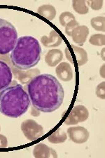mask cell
Here are the masks:
<instances>
[{
	"label": "cell",
	"mask_w": 105,
	"mask_h": 158,
	"mask_svg": "<svg viewBox=\"0 0 105 158\" xmlns=\"http://www.w3.org/2000/svg\"><path fill=\"white\" fill-rule=\"evenodd\" d=\"M89 35V29L86 25H79L73 30L71 37L76 44L83 45Z\"/></svg>",
	"instance_id": "obj_13"
},
{
	"label": "cell",
	"mask_w": 105,
	"mask_h": 158,
	"mask_svg": "<svg viewBox=\"0 0 105 158\" xmlns=\"http://www.w3.org/2000/svg\"><path fill=\"white\" fill-rule=\"evenodd\" d=\"M38 74H40V71L38 69H34V70H30L27 72H22L18 74V79L19 80L22 82L23 84H25L27 82V81L32 80V78H34Z\"/></svg>",
	"instance_id": "obj_19"
},
{
	"label": "cell",
	"mask_w": 105,
	"mask_h": 158,
	"mask_svg": "<svg viewBox=\"0 0 105 158\" xmlns=\"http://www.w3.org/2000/svg\"><path fill=\"white\" fill-rule=\"evenodd\" d=\"M72 6L74 11L81 15L87 14L89 11V7L86 1L83 0H74L72 2Z\"/></svg>",
	"instance_id": "obj_17"
},
{
	"label": "cell",
	"mask_w": 105,
	"mask_h": 158,
	"mask_svg": "<svg viewBox=\"0 0 105 158\" xmlns=\"http://www.w3.org/2000/svg\"><path fill=\"white\" fill-rule=\"evenodd\" d=\"M33 155L36 158H57L58 154L55 150L43 143L36 145L33 150Z\"/></svg>",
	"instance_id": "obj_10"
},
{
	"label": "cell",
	"mask_w": 105,
	"mask_h": 158,
	"mask_svg": "<svg viewBox=\"0 0 105 158\" xmlns=\"http://www.w3.org/2000/svg\"><path fill=\"white\" fill-rule=\"evenodd\" d=\"M89 117L88 110L86 107L82 105L74 106L71 109L70 114L67 117L64 124L66 125H74L79 122L86 121Z\"/></svg>",
	"instance_id": "obj_6"
},
{
	"label": "cell",
	"mask_w": 105,
	"mask_h": 158,
	"mask_svg": "<svg viewBox=\"0 0 105 158\" xmlns=\"http://www.w3.org/2000/svg\"><path fill=\"white\" fill-rule=\"evenodd\" d=\"M18 41L16 29L11 23L0 19V54L11 52Z\"/></svg>",
	"instance_id": "obj_4"
},
{
	"label": "cell",
	"mask_w": 105,
	"mask_h": 158,
	"mask_svg": "<svg viewBox=\"0 0 105 158\" xmlns=\"http://www.w3.org/2000/svg\"><path fill=\"white\" fill-rule=\"evenodd\" d=\"M71 48L72 51H70L69 47H67L65 48V56H74L75 57H74L71 60V63L74 64V63H76L78 66H82L85 65L86 63L88 62V53H87L86 51L83 49L81 47H79L77 46L71 45Z\"/></svg>",
	"instance_id": "obj_7"
},
{
	"label": "cell",
	"mask_w": 105,
	"mask_h": 158,
	"mask_svg": "<svg viewBox=\"0 0 105 158\" xmlns=\"http://www.w3.org/2000/svg\"><path fill=\"white\" fill-rule=\"evenodd\" d=\"M72 20H76L75 16L70 12L65 11L62 13L59 16V21L60 25L63 27H65L66 25Z\"/></svg>",
	"instance_id": "obj_21"
},
{
	"label": "cell",
	"mask_w": 105,
	"mask_h": 158,
	"mask_svg": "<svg viewBox=\"0 0 105 158\" xmlns=\"http://www.w3.org/2000/svg\"><path fill=\"white\" fill-rule=\"evenodd\" d=\"M90 44L97 47H102L105 44V35L102 34H94L90 37Z\"/></svg>",
	"instance_id": "obj_20"
},
{
	"label": "cell",
	"mask_w": 105,
	"mask_h": 158,
	"mask_svg": "<svg viewBox=\"0 0 105 158\" xmlns=\"http://www.w3.org/2000/svg\"><path fill=\"white\" fill-rule=\"evenodd\" d=\"M67 135L71 141L81 144L88 141L90 136L89 131L83 127H71L67 129Z\"/></svg>",
	"instance_id": "obj_8"
},
{
	"label": "cell",
	"mask_w": 105,
	"mask_h": 158,
	"mask_svg": "<svg viewBox=\"0 0 105 158\" xmlns=\"http://www.w3.org/2000/svg\"><path fill=\"white\" fill-rule=\"evenodd\" d=\"M96 95L97 97L101 99L105 98V82L102 81V83L97 85L96 89Z\"/></svg>",
	"instance_id": "obj_24"
},
{
	"label": "cell",
	"mask_w": 105,
	"mask_h": 158,
	"mask_svg": "<svg viewBox=\"0 0 105 158\" xmlns=\"http://www.w3.org/2000/svg\"><path fill=\"white\" fill-rule=\"evenodd\" d=\"M87 5L88 6H91V8L94 11H98L102 8V4L103 1L97 0V1H86Z\"/></svg>",
	"instance_id": "obj_23"
},
{
	"label": "cell",
	"mask_w": 105,
	"mask_h": 158,
	"mask_svg": "<svg viewBox=\"0 0 105 158\" xmlns=\"http://www.w3.org/2000/svg\"><path fill=\"white\" fill-rule=\"evenodd\" d=\"M13 73L6 63L0 60V91L9 87L12 81Z\"/></svg>",
	"instance_id": "obj_9"
},
{
	"label": "cell",
	"mask_w": 105,
	"mask_h": 158,
	"mask_svg": "<svg viewBox=\"0 0 105 158\" xmlns=\"http://www.w3.org/2000/svg\"><path fill=\"white\" fill-rule=\"evenodd\" d=\"M0 131H1V127H0Z\"/></svg>",
	"instance_id": "obj_28"
},
{
	"label": "cell",
	"mask_w": 105,
	"mask_h": 158,
	"mask_svg": "<svg viewBox=\"0 0 105 158\" xmlns=\"http://www.w3.org/2000/svg\"><path fill=\"white\" fill-rule=\"evenodd\" d=\"M55 73L59 80L63 81H70L73 79V70L70 63H60L56 67Z\"/></svg>",
	"instance_id": "obj_11"
},
{
	"label": "cell",
	"mask_w": 105,
	"mask_h": 158,
	"mask_svg": "<svg viewBox=\"0 0 105 158\" xmlns=\"http://www.w3.org/2000/svg\"><path fill=\"white\" fill-rule=\"evenodd\" d=\"M91 26L99 32L105 31V19L104 16H97L93 18L91 20Z\"/></svg>",
	"instance_id": "obj_18"
},
{
	"label": "cell",
	"mask_w": 105,
	"mask_h": 158,
	"mask_svg": "<svg viewBox=\"0 0 105 158\" xmlns=\"http://www.w3.org/2000/svg\"><path fill=\"white\" fill-rule=\"evenodd\" d=\"M41 55L42 48L38 40L32 36H24L18 39L10 58L18 70H26L38 64Z\"/></svg>",
	"instance_id": "obj_2"
},
{
	"label": "cell",
	"mask_w": 105,
	"mask_h": 158,
	"mask_svg": "<svg viewBox=\"0 0 105 158\" xmlns=\"http://www.w3.org/2000/svg\"><path fill=\"white\" fill-rule=\"evenodd\" d=\"M37 14L48 20H53L56 16V9L52 5L44 4L38 8Z\"/></svg>",
	"instance_id": "obj_15"
},
{
	"label": "cell",
	"mask_w": 105,
	"mask_h": 158,
	"mask_svg": "<svg viewBox=\"0 0 105 158\" xmlns=\"http://www.w3.org/2000/svg\"><path fill=\"white\" fill-rule=\"evenodd\" d=\"M32 106L43 113H52L62 106L65 91L60 81L50 74L36 76L27 85Z\"/></svg>",
	"instance_id": "obj_1"
},
{
	"label": "cell",
	"mask_w": 105,
	"mask_h": 158,
	"mask_svg": "<svg viewBox=\"0 0 105 158\" xmlns=\"http://www.w3.org/2000/svg\"><path fill=\"white\" fill-rule=\"evenodd\" d=\"M67 139V134L61 127H60L48 137V141L53 144L63 143L66 141Z\"/></svg>",
	"instance_id": "obj_16"
},
{
	"label": "cell",
	"mask_w": 105,
	"mask_h": 158,
	"mask_svg": "<svg viewBox=\"0 0 105 158\" xmlns=\"http://www.w3.org/2000/svg\"><path fill=\"white\" fill-rule=\"evenodd\" d=\"M20 128L25 138L30 141H36L43 134V127L33 119H28L22 122Z\"/></svg>",
	"instance_id": "obj_5"
},
{
	"label": "cell",
	"mask_w": 105,
	"mask_h": 158,
	"mask_svg": "<svg viewBox=\"0 0 105 158\" xmlns=\"http://www.w3.org/2000/svg\"><path fill=\"white\" fill-rule=\"evenodd\" d=\"M63 42V38L60 36L55 30H51L48 36L43 35L41 38V42L45 47H59Z\"/></svg>",
	"instance_id": "obj_12"
},
{
	"label": "cell",
	"mask_w": 105,
	"mask_h": 158,
	"mask_svg": "<svg viewBox=\"0 0 105 158\" xmlns=\"http://www.w3.org/2000/svg\"><path fill=\"white\" fill-rule=\"evenodd\" d=\"M63 59V53L60 49L48 51L45 56V61L50 67H55Z\"/></svg>",
	"instance_id": "obj_14"
},
{
	"label": "cell",
	"mask_w": 105,
	"mask_h": 158,
	"mask_svg": "<svg viewBox=\"0 0 105 158\" xmlns=\"http://www.w3.org/2000/svg\"><path fill=\"white\" fill-rule=\"evenodd\" d=\"M28 94L20 85L9 86L0 91V113L9 118H18L30 106Z\"/></svg>",
	"instance_id": "obj_3"
},
{
	"label": "cell",
	"mask_w": 105,
	"mask_h": 158,
	"mask_svg": "<svg viewBox=\"0 0 105 158\" xmlns=\"http://www.w3.org/2000/svg\"><path fill=\"white\" fill-rule=\"evenodd\" d=\"M104 49L102 50V53H103V56H102V59L104 60Z\"/></svg>",
	"instance_id": "obj_27"
},
{
	"label": "cell",
	"mask_w": 105,
	"mask_h": 158,
	"mask_svg": "<svg viewBox=\"0 0 105 158\" xmlns=\"http://www.w3.org/2000/svg\"><path fill=\"white\" fill-rule=\"evenodd\" d=\"M8 146V140L4 135L0 134V148H6Z\"/></svg>",
	"instance_id": "obj_25"
},
{
	"label": "cell",
	"mask_w": 105,
	"mask_h": 158,
	"mask_svg": "<svg viewBox=\"0 0 105 158\" xmlns=\"http://www.w3.org/2000/svg\"><path fill=\"white\" fill-rule=\"evenodd\" d=\"M78 26H79V23L76 20H72L69 22L65 26V33L67 35H68L69 37H71L73 30Z\"/></svg>",
	"instance_id": "obj_22"
},
{
	"label": "cell",
	"mask_w": 105,
	"mask_h": 158,
	"mask_svg": "<svg viewBox=\"0 0 105 158\" xmlns=\"http://www.w3.org/2000/svg\"><path fill=\"white\" fill-rule=\"evenodd\" d=\"M99 73H100V75L102 77L104 78V65L102 66V68H100V70H99Z\"/></svg>",
	"instance_id": "obj_26"
}]
</instances>
